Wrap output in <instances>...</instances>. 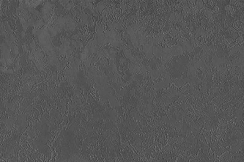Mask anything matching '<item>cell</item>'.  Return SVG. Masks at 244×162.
Segmentation results:
<instances>
[{
  "instance_id": "1",
  "label": "cell",
  "mask_w": 244,
  "mask_h": 162,
  "mask_svg": "<svg viewBox=\"0 0 244 162\" xmlns=\"http://www.w3.org/2000/svg\"><path fill=\"white\" fill-rule=\"evenodd\" d=\"M51 4L49 2H46V4L44 5V8L42 10V13H43V17L44 18L45 22H46L48 20V18H49V11H50L51 8Z\"/></svg>"
}]
</instances>
